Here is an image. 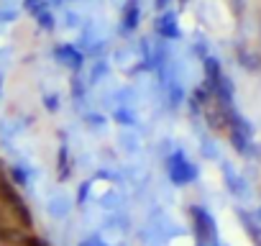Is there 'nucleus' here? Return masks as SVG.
<instances>
[{
  "mask_svg": "<svg viewBox=\"0 0 261 246\" xmlns=\"http://www.w3.org/2000/svg\"><path fill=\"white\" fill-rule=\"evenodd\" d=\"M0 205H3L11 213V218H16L23 228H31V213L26 210L23 200L18 198V192L13 190V185L3 175H0Z\"/></svg>",
  "mask_w": 261,
  "mask_h": 246,
  "instance_id": "obj_1",
  "label": "nucleus"
}]
</instances>
